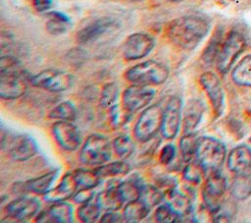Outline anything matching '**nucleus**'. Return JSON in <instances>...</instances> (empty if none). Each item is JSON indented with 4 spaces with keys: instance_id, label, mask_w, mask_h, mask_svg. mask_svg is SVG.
Wrapping results in <instances>:
<instances>
[{
    "instance_id": "obj_4",
    "label": "nucleus",
    "mask_w": 251,
    "mask_h": 223,
    "mask_svg": "<svg viewBox=\"0 0 251 223\" xmlns=\"http://www.w3.org/2000/svg\"><path fill=\"white\" fill-rule=\"evenodd\" d=\"M1 147L9 156L18 162H23L33 157L38 151L35 139L27 134L4 133L1 135Z\"/></svg>"
},
{
    "instance_id": "obj_2",
    "label": "nucleus",
    "mask_w": 251,
    "mask_h": 223,
    "mask_svg": "<svg viewBox=\"0 0 251 223\" xmlns=\"http://www.w3.org/2000/svg\"><path fill=\"white\" fill-rule=\"evenodd\" d=\"M170 75L169 68L161 62L147 60L130 67L125 74L127 82L141 85H160Z\"/></svg>"
},
{
    "instance_id": "obj_9",
    "label": "nucleus",
    "mask_w": 251,
    "mask_h": 223,
    "mask_svg": "<svg viewBox=\"0 0 251 223\" xmlns=\"http://www.w3.org/2000/svg\"><path fill=\"white\" fill-rule=\"evenodd\" d=\"M182 100L179 96H172L163 109L161 135L166 139H174L180 128L182 117Z\"/></svg>"
},
{
    "instance_id": "obj_8",
    "label": "nucleus",
    "mask_w": 251,
    "mask_h": 223,
    "mask_svg": "<svg viewBox=\"0 0 251 223\" xmlns=\"http://www.w3.org/2000/svg\"><path fill=\"white\" fill-rule=\"evenodd\" d=\"M246 46L244 36L237 30H231L223 43L218 57V69L221 73H227L236 58L243 52Z\"/></svg>"
},
{
    "instance_id": "obj_25",
    "label": "nucleus",
    "mask_w": 251,
    "mask_h": 223,
    "mask_svg": "<svg viewBox=\"0 0 251 223\" xmlns=\"http://www.w3.org/2000/svg\"><path fill=\"white\" fill-rule=\"evenodd\" d=\"M150 209L151 208L139 198L126 204L123 211V217L126 222H139L149 214Z\"/></svg>"
},
{
    "instance_id": "obj_28",
    "label": "nucleus",
    "mask_w": 251,
    "mask_h": 223,
    "mask_svg": "<svg viewBox=\"0 0 251 223\" xmlns=\"http://www.w3.org/2000/svg\"><path fill=\"white\" fill-rule=\"evenodd\" d=\"M73 173L78 189L79 188L94 189L100 184L101 177L96 173L95 170L77 169Z\"/></svg>"
},
{
    "instance_id": "obj_33",
    "label": "nucleus",
    "mask_w": 251,
    "mask_h": 223,
    "mask_svg": "<svg viewBox=\"0 0 251 223\" xmlns=\"http://www.w3.org/2000/svg\"><path fill=\"white\" fill-rule=\"evenodd\" d=\"M230 192L237 199H245L251 195V179L249 176L237 175L233 180Z\"/></svg>"
},
{
    "instance_id": "obj_20",
    "label": "nucleus",
    "mask_w": 251,
    "mask_h": 223,
    "mask_svg": "<svg viewBox=\"0 0 251 223\" xmlns=\"http://www.w3.org/2000/svg\"><path fill=\"white\" fill-rule=\"evenodd\" d=\"M74 220L73 206L65 201L55 202L48 210L41 211L35 217L36 222H53V223H70Z\"/></svg>"
},
{
    "instance_id": "obj_41",
    "label": "nucleus",
    "mask_w": 251,
    "mask_h": 223,
    "mask_svg": "<svg viewBox=\"0 0 251 223\" xmlns=\"http://www.w3.org/2000/svg\"><path fill=\"white\" fill-rule=\"evenodd\" d=\"M176 156V147L172 143H168L163 146V148L160 151L159 159L160 162L164 165H169Z\"/></svg>"
},
{
    "instance_id": "obj_18",
    "label": "nucleus",
    "mask_w": 251,
    "mask_h": 223,
    "mask_svg": "<svg viewBox=\"0 0 251 223\" xmlns=\"http://www.w3.org/2000/svg\"><path fill=\"white\" fill-rule=\"evenodd\" d=\"M227 167L236 175H251V148L246 144L234 147L227 157Z\"/></svg>"
},
{
    "instance_id": "obj_35",
    "label": "nucleus",
    "mask_w": 251,
    "mask_h": 223,
    "mask_svg": "<svg viewBox=\"0 0 251 223\" xmlns=\"http://www.w3.org/2000/svg\"><path fill=\"white\" fill-rule=\"evenodd\" d=\"M204 168L197 160H191L187 162L182 170V177L185 181L191 184H199L205 174Z\"/></svg>"
},
{
    "instance_id": "obj_11",
    "label": "nucleus",
    "mask_w": 251,
    "mask_h": 223,
    "mask_svg": "<svg viewBox=\"0 0 251 223\" xmlns=\"http://www.w3.org/2000/svg\"><path fill=\"white\" fill-rule=\"evenodd\" d=\"M156 94V90L148 85L132 84L122 94L123 107L130 114L149 105Z\"/></svg>"
},
{
    "instance_id": "obj_32",
    "label": "nucleus",
    "mask_w": 251,
    "mask_h": 223,
    "mask_svg": "<svg viewBox=\"0 0 251 223\" xmlns=\"http://www.w3.org/2000/svg\"><path fill=\"white\" fill-rule=\"evenodd\" d=\"M101 207L96 202V200L88 201L86 203L81 204L77 209V217L81 222L84 223H92L96 222L101 215Z\"/></svg>"
},
{
    "instance_id": "obj_12",
    "label": "nucleus",
    "mask_w": 251,
    "mask_h": 223,
    "mask_svg": "<svg viewBox=\"0 0 251 223\" xmlns=\"http://www.w3.org/2000/svg\"><path fill=\"white\" fill-rule=\"evenodd\" d=\"M51 132L58 145L66 151H75L82 143V136L76 126L69 121H57Z\"/></svg>"
},
{
    "instance_id": "obj_19",
    "label": "nucleus",
    "mask_w": 251,
    "mask_h": 223,
    "mask_svg": "<svg viewBox=\"0 0 251 223\" xmlns=\"http://www.w3.org/2000/svg\"><path fill=\"white\" fill-rule=\"evenodd\" d=\"M77 190L78 187L74 177V173L68 172L55 188H52L44 195V198L46 201L52 203L65 201L74 196Z\"/></svg>"
},
{
    "instance_id": "obj_15",
    "label": "nucleus",
    "mask_w": 251,
    "mask_h": 223,
    "mask_svg": "<svg viewBox=\"0 0 251 223\" xmlns=\"http://www.w3.org/2000/svg\"><path fill=\"white\" fill-rule=\"evenodd\" d=\"M199 83L211 102L215 116H220L224 109L225 95L219 78L212 72H205L200 76Z\"/></svg>"
},
{
    "instance_id": "obj_1",
    "label": "nucleus",
    "mask_w": 251,
    "mask_h": 223,
    "mask_svg": "<svg viewBox=\"0 0 251 223\" xmlns=\"http://www.w3.org/2000/svg\"><path fill=\"white\" fill-rule=\"evenodd\" d=\"M209 29L210 23L206 18L187 15L176 18L169 24L167 36L175 45L191 50L203 40Z\"/></svg>"
},
{
    "instance_id": "obj_13",
    "label": "nucleus",
    "mask_w": 251,
    "mask_h": 223,
    "mask_svg": "<svg viewBox=\"0 0 251 223\" xmlns=\"http://www.w3.org/2000/svg\"><path fill=\"white\" fill-rule=\"evenodd\" d=\"M155 46V39L146 32H135L127 36L123 46V56L126 61H135L147 56Z\"/></svg>"
},
{
    "instance_id": "obj_10",
    "label": "nucleus",
    "mask_w": 251,
    "mask_h": 223,
    "mask_svg": "<svg viewBox=\"0 0 251 223\" xmlns=\"http://www.w3.org/2000/svg\"><path fill=\"white\" fill-rule=\"evenodd\" d=\"M226 190V181L219 172L211 173L202 189V198L211 212H218Z\"/></svg>"
},
{
    "instance_id": "obj_6",
    "label": "nucleus",
    "mask_w": 251,
    "mask_h": 223,
    "mask_svg": "<svg viewBox=\"0 0 251 223\" xmlns=\"http://www.w3.org/2000/svg\"><path fill=\"white\" fill-rule=\"evenodd\" d=\"M163 108L158 104L147 106L138 117L133 127L134 138L140 142L151 140L161 132Z\"/></svg>"
},
{
    "instance_id": "obj_3",
    "label": "nucleus",
    "mask_w": 251,
    "mask_h": 223,
    "mask_svg": "<svg viewBox=\"0 0 251 223\" xmlns=\"http://www.w3.org/2000/svg\"><path fill=\"white\" fill-rule=\"evenodd\" d=\"M226 155L225 144L212 137H200L197 139L195 158L204 168L205 172L215 173L222 168Z\"/></svg>"
},
{
    "instance_id": "obj_16",
    "label": "nucleus",
    "mask_w": 251,
    "mask_h": 223,
    "mask_svg": "<svg viewBox=\"0 0 251 223\" xmlns=\"http://www.w3.org/2000/svg\"><path fill=\"white\" fill-rule=\"evenodd\" d=\"M40 206V201L37 198L22 196L9 202L5 210L7 215L15 221H24L36 216Z\"/></svg>"
},
{
    "instance_id": "obj_38",
    "label": "nucleus",
    "mask_w": 251,
    "mask_h": 223,
    "mask_svg": "<svg viewBox=\"0 0 251 223\" xmlns=\"http://www.w3.org/2000/svg\"><path fill=\"white\" fill-rule=\"evenodd\" d=\"M155 218L160 223H175L181 219L180 214L168 202L158 206Z\"/></svg>"
},
{
    "instance_id": "obj_37",
    "label": "nucleus",
    "mask_w": 251,
    "mask_h": 223,
    "mask_svg": "<svg viewBox=\"0 0 251 223\" xmlns=\"http://www.w3.org/2000/svg\"><path fill=\"white\" fill-rule=\"evenodd\" d=\"M119 98V86L116 83L106 84L101 90L100 104L104 108H111L117 104Z\"/></svg>"
},
{
    "instance_id": "obj_39",
    "label": "nucleus",
    "mask_w": 251,
    "mask_h": 223,
    "mask_svg": "<svg viewBox=\"0 0 251 223\" xmlns=\"http://www.w3.org/2000/svg\"><path fill=\"white\" fill-rule=\"evenodd\" d=\"M164 195L162 192L153 186H141V193H140V199H142L150 208L159 204L163 200Z\"/></svg>"
},
{
    "instance_id": "obj_42",
    "label": "nucleus",
    "mask_w": 251,
    "mask_h": 223,
    "mask_svg": "<svg viewBox=\"0 0 251 223\" xmlns=\"http://www.w3.org/2000/svg\"><path fill=\"white\" fill-rule=\"evenodd\" d=\"M94 195L93 189H87V188H79L78 191L75 192V194L73 196V199L80 204L86 203L92 199Z\"/></svg>"
},
{
    "instance_id": "obj_31",
    "label": "nucleus",
    "mask_w": 251,
    "mask_h": 223,
    "mask_svg": "<svg viewBox=\"0 0 251 223\" xmlns=\"http://www.w3.org/2000/svg\"><path fill=\"white\" fill-rule=\"evenodd\" d=\"M222 40H223V31L217 30L214 33L213 37L211 38L210 42L208 43L207 47L203 51L202 59L205 63H207V64L213 63L215 61V59L217 57H219L223 43H224V42L222 43Z\"/></svg>"
},
{
    "instance_id": "obj_34",
    "label": "nucleus",
    "mask_w": 251,
    "mask_h": 223,
    "mask_svg": "<svg viewBox=\"0 0 251 223\" xmlns=\"http://www.w3.org/2000/svg\"><path fill=\"white\" fill-rule=\"evenodd\" d=\"M113 149L120 158L129 157L134 150V144L132 139L127 135H121L117 137L112 142Z\"/></svg>"
},
{
    "instance_id": "obj_17",
    "label": "nucleus",
    "mask_w": 251,
    "mask_h": 223,
    "mask_svg": "<svg viewBox=\"0 0 251 223\" xmlns=\"http://www.w3.org/2000/svg\"><path fill=\"white\" fill-rule=\"evenodd\" d=\"M116 28L117 22L114 19L102 17L79 29L76 33V40L82 44L89 43L100 38Z\"/></svg>"
},
{
    "instance_id": "obj_5",
    "label": "nucleus",
    "mask_w": 251,
    "mask_h": 223,
    "mask_svg": "<svg viewBox=\"0 0 251 223\" xmlns=\"http://www.w3.org/2000/svg\"><path fill=\"white\" fill-rule=\"evenodd\" d=\"M112 145L110 140L99 134L87 137L79 151V160L89 166H100L111 159Z\"/></svg>"
},
{
    "instance_id": "obj_22",
    "label": "nucleus",
    "mask_w": 251,
    "mask_h": 223,
    "mask_svg": "<svg viewBox=\"0 0 251 223\" xmlns=\"http://www.w3.org/2000/svg\"><path fill=\"white\" fill-rule=\"evenodd\" d=\"M58 175V170H52L45 173L37 178L26 181L24 184V190L31 192L36 195H45L52 189V185L56 180Z\"/></svg>"
},
{
    "instance_id": "obj_26",
    "label": "nucleus",
    "mask_w": 251,
    "mask_h": 223,
    "mask_svg": "<svg viewBox=\"0 0 251 223\" xmlns=\"http://www.w3.org/2000/svg\"><path fill=\"white\" fill-rule=\"evenodd\" d=\"M232 81L244 86H251V55L245 56L232 70Z\"/></svg>"
},
{
    "instance_id": "obj_46",
    "label": "nucleus",
    "mask_w": 251,
    "mask_h": 223,
    "mask_svg": "<svg viewBox=\"0 0 251 223\" xmlns=\"http://www.w3.org/2000/svg\"><path fill=\"white\" fill-rule=\"evenodd\" d=\"M135 1H139V0H135Z\"/></svg>"
},
{
    "instance_id": "obj_45",
    "label": "nucleus",
    "mask_w": 251,
    "mask_h": 223,
    "mask_svg": "<svg viewBox=\"0 0 251 223\" xmlns=\"http://www.w3.org/2000/svg\"><path fill=\"white\" fill-rule=\"evenodd\" d=\"M170 2H174V3H178V2H182L183 0H168Z\"/></svg>"
},
{
    "instance_id": "obj_44",
    "label": "nucleus",
    "mask_w": 251,
    "mask_h": 223,
    "mask_svg": "<svg viewBox=\"0 0 251 223\" xmlns=\"http://www.w3.org/2000/svg\"><path fill=\"white\" fill-rule=\"evenodd\" d=\"M33 7L38 12H46L52 7V0H32Z\"/></svg>"
},
{
    "instance_id": "obj_40",
    "label": "nucleus",
    "mask_w": 251,
    "mask_h": 223,
    "mask_svg": "<svg viewBox=\"0 0 251 223\" xmlns=\"http://www.w3.org/2000/svg\"><path fill=\"white\" fill-rule=\"evenodd\" d=\"M110 111V118H111V122L113 123V125L115 127H120L123 126L126 121V116H130L131 114L129 112H127L125 108L124 111L120 108L119 104H115L114 106H112L111 108H109Z\"/></svg>"
},
{
    "instance_id": "obj_43",
    "label": "nucleus",
    "mask_w": 251,
    "mask_h": 223,
    "mask_svg": "<svg viewBox=\"0 0 251 223\" xmlns=\"http://www.w3.org/2000/svg\"><path fill=\"white\" fill-rule=\"evenodd\" d=\"M122 219H124V217H122L121 215L118 214L117 211L114 210H109V211H105L104 214L101 216L100 221L101 222H108V223H113V222H121Z\"/></svg>"
},
{
    "instance_id": "obj_21",
    "label": "nucleus",
    "mask_w": 251,
    "mask_h": 223,
    "mask_svg": "<svg viewBox=\"0 0 251 223\" xmlns=\"http://www.w3.org/2000/svg\"><path fill=\"white\" fill-rule=\"evenodd\" d=\"M204 109V104L199 99H191L187 102L182 114L183 134H193L195 132L202 120Z\"/></svg>"
},
{
    "instance_id": "obj_23",
    "label": "nucleus",
    "mask_w": 251,
    "mask_h": 223,
    "mask_svg": "<svg viewBox=\"0 0 251 223\" xmlns=\"http://www.w3.org/2000/svg\"><path fill=\"white\" fill-rule=\"evenodd\" d=\"M96 202L104 211H118L124 204L118 193L117 186L108 187L107 189L99 193V195L96 196Z\"/></svg>"
},
{
    "instance_id": "obj_36",
    "label": "nucleus",
    "mask_w": 251,
    "mask_h": 223,
    "mask_svg": "<svg viewBox=\"0 0 251 223\" xmlns=\"http://www.w3.org/2000/svg\"><path fill=\"white\" fill-rule=\"evenodd\" d=\"M197 139L195 134H184L179 140V149L185 162H189L195 157Z\"/></svg>"
},
{
    "instance_id": "obj_14",
    "label": "nucleus",
    "mask_w": 251,
    "mask_h": 223,
    "mask_svg": "<svg viewBox=\"0 0 251 223\" xmlns=\"http://www.w3.org/2000/svg\"><path fill=\"white\" fill-rule=\"evenodd\" d=\"M27 89V84L23 72L0 73V97L4 100H14L23 96Z\"/></svg>"
},
{
    "instance_id": "obj_30",
    "label": "nucleus",
    "mask_w": 251,
    "mask_h": 223,
    "mask_svg": "<svg viewBox=\"0 0 251 223\" xmlns=\"http://www.w3.org/2000/svg\"><path fill=\"white\" fill-rule=\"evenodd\" d=\"M94 170L101 178H106V177L125 175L127 172H129L130 167L125 161H115V162L97 166Z\"/></svg>"
},
{
    "instance_id": "obj_24",
    "label": "nucleus",
    "mask_w": 251,
    "mask_h": 223,
    "mask_svg": "<svg viewBox=\"0 0 251 223\" xmlns=\"http://www.w3.org/2000/svg\"><path fill=\"white\" fill-rule=\"evenodd\" d=\"M71 20L61 12L52 11L47 14L46 30L52 35H60L68 31L71 28Z\"/></svg>"
},
{
    "instance_id": "obj_27",
    "label": "nucleus",
    "mask_w": 251,
    "mask_h": 223,
    "mask_svg": "<svg viewBox=\"0 0 251 223\" xmlns=\"http://www.w3.org/2000/svg\"><path fill=\"white\" fill-rule=\"evenodd\" d=\"M117 190L124 204H126L128 202H131L140 198L141 186L137 184L135 181H132V180L123 181L117 185Z\"/></svg>"
},
{
    "instance_id": "obj_29",
    "label": "nucleus",
    "mask_w": 251,
    "mask_h": 223,
    "mask_svg": "<svg viewBox=\"0 0 251 223\" xmlns=\"http://www.w3.org/2000/svg\"><path fill=\"white\" fill-rule=\"evenodd\" d=\"M49 118L58 121L72 122L76 118V109L75 105L70 101H63L56 105L50 112Z\"/></svg>"
},
{
    "instance_id": "obj_7",
    "label": "nucleus",
    "mask_w": 251,
    "mask_h": 223,
    "mask_svg": "<svg viewBox=\"0 0 251 223\" xmlns=\"http://www.w3.org/2000/svg\"><path fill=\"white\" fill-rule=\"evenodd\" d=\"M74 78L71 74L61 71L48 69L30 77V83L33 86L42 88L50 92H61L70 88Z\"/></svg>"
}]
</instances>
